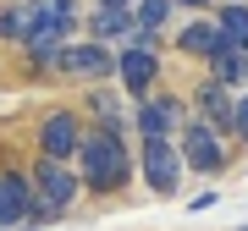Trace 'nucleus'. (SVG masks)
<instances>
[{
    "label": "nucleus",
    "instance_id": "1",
    "mask_svg": "<svg viewBox=\"0 0 248 231\" xmlns=\"http://www.w3.org/2000/svg\"><path fill=\"white\" fill-rule=\"evenodd\" d=\"M72 28H78L72 0H28L22 6V44L50 66H55V50L72 44Z\"/></svg>",
    "mask_w": 248,
    "mask_h": 231
},
{
    "label": "nucleus",
    "instance_id": "2",
    "mask_svg": "<svg viewBox=\"0 0 248 231\" xmlns=\"http://www.w3.org/2000/svg\"><path fill=\"white\" fill-rule=\"evenodd\" d=\"M78 160H83V182L94 193H116V187L133 176V154H127L122 132H105V127L78 143Z\"/></svg>",
    "mask_w": 248,
    "mask_h": 231
},
{
    "label": "nucleus",
    "instance_id": "3",
    "mask_svg": "<svg viewBox=\"0 0 248 231\" xmlns=\"http://www.w3.org/2000/svg\"><path fill=\"white\" fill-rule=\"evenodd\" d=\"M177 154H182V171H199V176H221L226 171V143H221V132H210L199 116L182 127Z\"/></svg>",
    "mask_w": 248,
    "mask_h": 231
},
{
    "label": "nucleus",
    "instance_id": "4",
    "mask_svg": "<svg viewBox=\"0 0 248 231\" xmlns=\"http://www.w3.org/2000/svg\"><path fill=\"white\" fill-rule=\"evenodd\" d=\"M28 182H33V198H39L45 215H66L72 204H78V171L61 165V160H39Z\"/></svg>",
    "mask_w": 248,
    "mask_h": 231
},
{
    "label": "nucleus",
    "instance_id": "5",
    "mask_svg": "<svg viewBox=\"0 0 248 231\" xmlns=\"http://www.w3.org/2000/svg\"><path fill=\"white\" fill-rule=\"evenodd\" d=\"M138 165H143V182H149V193H160V198L177 193V182H182V154H177V143H171V138H143Z\"/></svg>",
    "mask_w": 248,
    "mask_h": 231
},
{
    "label": "nucleus",
    "instance_id": "6",
    "mask_svg": "<svg viewBox=\"0 0 248 231\" xmlns=\"http://www.w3.org/2000/svg\"><path fill=\"white\" fill-rule=\"evenodd\" d=\"M55 72H66V77H78V83H99V77H110L116 72V55L105 44H61L55 50Z\"/></svg>",
    "mask_w": 248,
    "mask_h": 231
},
{
    "label": "nucleus",
    "instance_id": "7",
    "mask_svg": "<svg viewBox=\"0 0 248 231\" xmlns=\"http://www.w3.org/2000/svg\"><path fill=\"white\" fill-rule=\"evenodd\" d=\"M39 198H33V182L22 176V171H0V231L6 226H28L39 220Z\"/></svg>",
    "mask_w": 248,
    "mask_h": 231
},
{
    "label": "nucleus",
    "instance_id": "8",
    "mask_svg": "<svg viewBox=\"0 0 248 231\" xmlns=\"http://www.w3.org/2000/svg\"><path fill=\"white\" fill-rule=\"evenodd\" d=\"M78 143H83V127L72 110H50L45 116V132H39V149H45V160H78Z\"/></svg>",
    "mask_w": 248,
    "mask_h": 231
},
{
    "label": "nucleus",
    "instance_id": "9",
    "mask_svg": "<svg viewBox=\"0 0 248 231\" xmlns=\"http://www.w3.org/2000/svg\"><path fill=\"white\" fill-rule=\"evenodd\" d=\"M155 72H160V55H155L149 44H127L122 55H116V77H122V88L138 94V99H149Z\"/></svg>",
    "mask_w": 248,
    "mask_h": 231
},
{
    "label": "nucleus",
    "instance_id": "10",
    "mask_svg": "<svg viewBox=\"0 0 248 231\" xmlns=\"http://www.w3.org/2000/svg\"><path fill=\"white\" fill-rule=\"evenodd\" d=\"M177 116H182V99L155 94V99H143V105H138V132H143V138H171Z\"/></svg>",
    "mask_w": 248,
    "mask_h": 231
},
{
    "label": "nucleus",
    "instance_id": "11",
    "mask_svg": "<svg viewBox=\"0 0 248 231\" xmlns=\"http://www.w3.org/2000/svg\"><path fill=\"white\" fill-rule=\"evenodd\" d=\"M177 44H182V55H204V61H215L226 44H221V28H215V17H193L177 33Z\"/></svg>",
    "mask_w": 248,
    "mask_h": 231
},
{
    "label": "nucleus",
    "instance_id": "12",
    "mask_svg": "<svg viewBox=\"0 0 248 231\" xmlns=\"http://www.w3.org/2000/svg\"><path fill=\"white\" fill-rule=\"evenodd\" d=\"M89 33H94V44H127V39H133L138 28H133V11L94 6V17H89Z\"/></svg>",
    "mask_w": 248,
    "mask_h": 231
},
{
    "label": "nucleus",
    "instance_id": "13",
    "mask_svg": "<svg viewBox=\"0 0 248 231\" xmlns=\"http://www.w3.org/2000/svg\"><path fill=\"white\" fill-rule=\"evenodd\" d=\"M199 121L210 127V132H232V88L204 83L199 88Z\"/></svg>",
    "mask_w": 248,
    "mask_h": 231
},
{
    "label": "nucleus",
    "instance_id": "14",
    "mask_svg": "<svg viewBox=\"0 0 248 231\" xmlns=\"http://www.w3.org/2000/svg\"><path fill=\"white\" fill-rule=\"evenodd\" d=\"M215 28H221V44L226 50L248 55V0H226V6L215 11Z\"/></svg>",
    "mask_w": 248,
    "mask_h": 231
},
{
    "label": "nucleus",
    "instance_id": "15",
    "mask_svg": "<svg viewBox=\"0 0 248 231\" xmlns=\"http://www.w3.org/2000/svg\"><path fill=\"white\" fill-rule=\"evenodd\" d=\"M248 77V61H243V50H221L210 61V83H221V88H232V83H243Z\"/></svg>",
    "mask_w": 248,
    "mask_h": 231
},
{
    "label": "nucleus",
    "instance_id": "16",
    "mask_svg": "<svg viewBox=\"0 0 248 231\" xmlns=\"http://www.w3.org/2000/svg\"><path fill=\"white\" fill-rule=\"evenodd\" d=\"M0 39H22V6H6V11H0Z\"/></svg>",
    "mask_w": 248,
    "mask_h": 231
},
{
    "label": "nucleus",
    "instance_id": "17",
    "mask_svg": "<svg viewBox=\"0 0 248 231\" xmlns=\"http://www.w3.org/2000/svg\"><path fill=\"white\" fill-rule=\"evenodd\" d=\"M232 132H243V138H248V94H243V99H232Z\"/></svg>",
    "mask_w": 248,
    "mask_h": 231
},
{
    "label": "nucleus",
    "instance_id": "18",
    "mask_svg": "<svg viewBox=\"0 0 248 231\" xmlns=\"http://www.w3.org/2000/svg\"><path fill=\"white\" fill-rule=\"evenodd\" d=\"M171 6H187V11H193V17H199V11L210 6V0H171Z\"/></svg>",
    "mask_w": 248,
    "mask_h": 231
},
{
    "label": "nucleus",
    "instance_id": "19",
    "mask_svg": "<svg viewBox=\"0 0 248 231\" xmlns=\"http://www.w3.org/2000/svg\"><path fill=\"white\" fill-rule=\"evenodd\" d=\"M99 6H110V11H133V0H99Z\"/></svg>",
    "mask_w": 248,
    "mask_h": 231
},
{
    "label": "nucleus",
    "instance_id": "20",
    "mask_svg": "<svg viewBox=\"0 0 248 231\" xmlns=\"http://www.w3.org/2000/svg\"><path fill=\"white\" fill-rule=\"evenodd\" d=\"M243 231H248V226H243Z\"/></svg>",
    "mask_w": 248,
    "mask_h": 231
}]
</instances>
